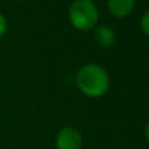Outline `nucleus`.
I'll list each match as a JSON object with an SVG mask.
<instances>
[{
    "instance_id": "0eeeda50",
    "label": "nucleus",
    "mask_w": 149,
    "mask_h": 149,
    "mask_svg": "<svg viewBox=\"0 0 149 149\" xmlns=\"http://www.w3.org/2000/svg\"><path fill=\"white\" fill-rule=\"evenodd\" d=\"M5 30H7V20H5V17L0 13V37L5 33Z\"/></svg>"
},
{
    "instance_id": "f257e3e1",
    "label": "nucleus",
    "mask_w": 149,
    "mask_h": 149,
    "mask_svg": "<svg viewBox=\"0 0 149 149\" xmlns=\"http://www.w3.org/2000/svg\"><path fill=\"white\" fill-rule=\"evenodd\" d=\"M76 85L85 95L95 98L106 94L110 85V79L101 65L86 64L77 72Z\"/></svg>"
},
{
    "instance_id": "39448f33",
    "label": "nucleus",
    "mask_w": 149,
    "mask_h": 149,
    "mask_svg": "<svg viewBox=\"0 0 149 149\" xmlns=\"http://www.w3.org/2000/svg\"><path fill=\"white\" fill-rule=\"evenodd\" d=\"M94 39L100 46L103 47H110L114 45L115 42V33L110 26H100V28L95 29L94 31Z\"/></svg>"
},
{
    "instance_id": "1a4fd4ad",
    "label": "nucleus",
    "mask_w": 149,
    "mask_h": 149,
    "mask_svg": "<svg viewBox=\"0 0 149 149\" xmlns=\"http://www.w3.org/2000/svg\"><path fill=\"white\" fill-rule=\"evenodd\" d=\"M17 1H25V0H17Z\"/></svg>"
},
{
    "instance_id": "6e6552de",
    "label": "nucleus",
    "mask_w": 149,
    "mask_h": 149,
    "mask_svg": "<svg viewBox=\"0 0 149 149\" xmlns=\"http://www.w3.org/2000/svg\"><path fill=\"white\" fill-rule=\"evenodd\" d=\"M144 134H145V137H147V140L149 141V120L147 122V124H145V128H144Z\"/></svg>"
},
{
    "instance_id": "7ed1b4c3",
    "label": "nucleus",
    "mask_w": 149,
    "mask_h": 149,
    "mask_svg": "<svg viewBox=\"0 0 149 149\" xmlns=\"http://www.w3.org/2000/svg\"><path fill=\"white\" fill-rule=\"evenodd\" d=\"M58 149H81L82 137L81 134L73 127H63L56 135Z\"/></svg>"
},
{
    "instance_id": "423d86ee",
    "label": "nucleus",
    "mask_w": 149,
    "mask_h": 149,
    "mask_svg": "<svg viewBox=\"0 0 149 149\" xmlns=\"http://www.w3.org/2000/svg\"><path fill=\"white\" fill-rule=\"evenodd\" d=\"M140 25H141V29L145 34L149 37V9L144 13V16L141 17V21H140Z\"/></svg>"
},
{
    "instance_id": "20e7f679",
    "label": "nucleus",
    "mask_w": 149,
    "mask_h": 149,
    "mask_svg": "<svg viewBox=\"0 0 149 149\" xmlns=\"http://www.w3.org/2000/svg\"><path fill=\"white\" fill-rule=\"evenodd\" d=\"M135 0H107V8L116 17H126L132 12Z\"/></svg>"
},
{
    "instance_id": "f03ea898",
    "label": "nucleus",
    "mask_w": 149,
    "mask_h": 149,
    "mask_svg": "<svg viewBox=\"0 0 149 149\" xmlns=\"http://www.w3.org/2000/svg\"><path fill=\"white\" fill-rule=\"evenodd\" d=\"M70 21L79 30H89L98 21V10L92 0H74L70 7Z\"/></svg>"
}]
</instances>
